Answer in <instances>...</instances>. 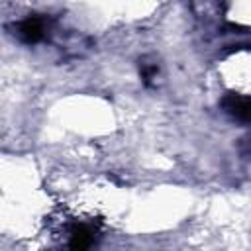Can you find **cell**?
I'll return each mask as SVG.
<instances>
[{
    "label": "cell",
    "instance_id": "cell-1",
    "mask_svg": "<svg viewBox=\"0 0 251 251\" xmlns=\"http://www.w3.org/2000/svg\"><path fill=\"white\" fill-rule=\"evenodd\" d=\"M43 31H45L43 20H35V18H29L20 25V35H24V39L27 41H37L39 37H43Z\"/></svg>",
    "mask_w": 251,
    "mask_h": 251
}]
</instances>
